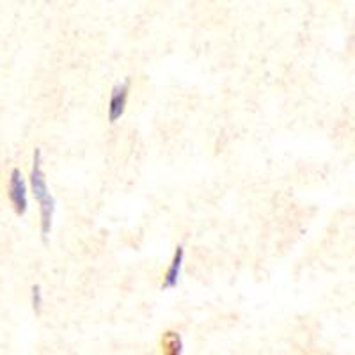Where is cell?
<instances>
[{
    "mask_svg": "<svg viewBox=\"0 0 355 355\" xmlns=\"http://www.w3.org/2000/svg\"><path fill=\"white\" fill-rule=\"evenodd\" d=\"M31 187H33V194L36 201L40 202V215H41V234L44 239L49 236L52 231L53 214H55V199L50 194L49 185H46V178H44L43 167H41V151L34 150V162H33V173H31Z\"/></svg>",
    "mask_w": 355,
    "mask_h": 355,
    "instance_id": "1",
    "label": "cell"
},
{
    "mask_svg": "<svg viewBox=\"0 0 355 355\" xmlns=\"http://www.w3.org/2000/svg\"><path fill=\"white\" fill-rule=\"evenodd\" d=\"M9 201H11L12 208L17 211V215H25L28 208V199H27V185L21 176L20 169H12L11 176H9V189H8Z\"/></svg>",
    "mask_w": 355,
    "mask_h": 355,
    "instance_id": "2",
    "label": "cell"
},
{
    "mask_svg": "<svg viewBox=\"0 0 355 355\" xmlns=\"http://www.w3.org/2000/svg\"><path fill=\"white\" fill-rule=\"evenodd\" d=\"M130 96V80H125L123 84L114 85L112 93L109 98V107H107V119L109 123H116L117 119H121L123 114L126 110V103H128Z\"/></svg>",
    "mask_w": 355,
    "mask_h": 355,
    "instance_id": "3",
    "label": "cell"
},
{
    "mask_svg": "<svg viewBox=\"0 0 355 355\" xmlns=\"http://www.w3.org/2000/svg\"><path fill=\"white\" fill-rule=\"evenodd\" d=\"M183 261H185V249L182 245L176 247L173 256V261H171L169 268H167L166 275H164V281H162V290H174L178 286V281H180V275H182Z\"/></svg>",
    "mask_w": 355,
    "mask_h": 355,
    "instance_id": "4",
    "label": "cell"
},
{
    "mask_svg": "<svg viewBox=\"0 0 355 355\" xmlns=\"http://www.w3.org/2000/svg\"><path fill=\"white\" fill-rule=\"evenodd\" d=\"M162 350L169 355H180L183 352V339L178 332H166L162 338Z\"/></svg>",
    "mask_w": 355,
    "mask_h": 355,
    "instance_id": "5",
    "label": "cell"
},
{
    "mask_svg": "<svg viewBox=\"0 0 355 355\" xmlns=\"http://www.w3.org/2000/svg\"><path fill=\"white\" fill-rule=\"evenodd\" d=\"M41 304H43V299H41V288L34 286L33 288V306H34V309H36V313H40Z\"/></svg>",
    "mask_w": 355,
    "mask_h": 355,
    "instance_id": "6",
    "label": "cell"
}]
</instances>
